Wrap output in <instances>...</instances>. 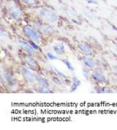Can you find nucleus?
Returning a JSON list of instances; mask_svg holds the SVG:
<instances>
[{
  "label": "nucleus",
  "mask_w": 117,
  "mask_h": 130,
  "mask_svg": "<svg viewBox=\"0 0 117 130\" xmlns=\"http://www.w3.org/2000/svg\"><path fill=\"white\" fill-rule=\"evenodd\" d=\"M33 9L36 18L42 21L43 22L50 24H54L59 21V15L54 10L48 6L42 5Z\"/></svg>",
  "instance_id": "1"
},
{
  "label": "nucleus",
  "mask_w": 117,
  "mask_h": 130,
  "mask_svg": "<svg viewBox=\"0 0 117 130\" xmlns=\"http://www.w3.org/2000/svg\"><path fill=\"white\" fill-rule=\"evenodd\" d=\"M4 7L7 17L11 20L19 21L24 17V12L22 6L17 0H6Z\"/></svg>",
  "instance_id": "2"
},
{
  "label": "nucleus",
  "mask_w": 117,
  "mask_h": 130,
  "mask_svg": "<svg viewBox=\"0 0 117 130\" xmlns=\"http://www.w3.org/2000/svg\"><path fill=\"white\" fill-rule=\"evenodd\" d=\"M23 33L24 36L29 39V41H33L37 44L41 43V37L34 27H32L29 25L24 26L23 27Z\"/></svg>",
  "instance_id": "3"
},
{
  "label": "nucleus",
  "mask_w": 117,
  "mask_h": 130,
  "mask_svg": "<svg viewBox=\"0 0 117 130\" xmlns=\"http://www.w3.org/2000/svg\"><path fill=\"white\" fill-rule=\"evenodd\" d=\"M32 24L35 27L34 28L37 32H40V34H50L53 32L54 27H52V24L43 22L42 21L37 18H35L33 20Z\"/></svg>",
  "instance_id": "4"
},
{
  "label": "nucleus",
  "mask_w": 117,
  "mask_h": 130,
  "mask_svg": "<svg viewBox=\"0 0 117 130\" xmlns=\"http://www.w3.org/2000/svg\"><path fill=\"white\" fill-rule=\"evenodd\" d=\"M91 77L98 85H104L108 82V76L105 71L100 69H95L91 72Z\"/></svg>",
  "instance_id": "5"
},
{
  "label": "nucleus",
  "mask_w": 117,
  "mask_h": 130,
  "mask_svg": "<svg viewBox=\"0 0 117 130\" xmlns=\"http://www.w3.org/2000/svg\"><path fill=\"white\" fill-rule=\"evenodd\" d=\"M20 71L21 74L24 76V78L26 79V81L29 85H34L35 81V75L33 74V72L31 71V69L27 68L24 66H20Z\"/></svg>",
  "instance_id": "6"
},
{
  "label": "nucleus",
  "mask_w": 117,
  "mask_h": 130,
  "mask_svg": "<svg viewBox=\"0 0 117 130\" xmlns=\"http://www.w3.org/2000/svg\"><path fill=\"white\" fill-rule=\"evenodd\" d=\"M24 60L28 68L32 71H37L40 69L38 62L37 61V60H35L32 55L25 54L24 56Z\"/></svg>",
  "instance_id": "7"
},
{
  "label": "nucleus",
  "mask_w": 117,
  "mask_h": 130,
  "mask_svg": "<svg viewBox=\"0 0 117 130\" xmlns=\"http://www.w3.org/2000/svg\"><path fill=\"white\" fill-rule=\"evenodd\" d=\"M22 7L27 8H36L42 6L41 0H17Z\"/></svg>",
  "instance_id": "8"
},
{
  "label": "nucleus",
  "mask_w": 117,
  "mask_h": 130,
  "mask_svg": "<svg viewBox=\"0 0 117 130\" xmlns=\"http://www.w3.org/2000/svg\"><path fill=\"white\" fill-rule=\"evenodd\" d=\"M19 45L20 47L23 51H24L26 52V54H28L29 55H35L36 50L33 48V46L31 45V43L28 41H25V40H19Z\"/></svg>",
  "instance_id": "9"
},
{
  "label": "nucleus",
  "mask_w": 117,
  "mask_h": 130,
  "mask_svg": "<svg viewBox=\"0 0 117 130\" xmlns=\"http://www.w3.org/2000/svg\"><path fill=\"white\" fill-rule=\"evenodd\" d=\"M81 58L85 67L88 68L89 69H91V70H94L97 68V64L91 57L83 55Z\"/></svg>",
  "instance_id": "10"
},
{
  "label": "nucleus",
  "mask_w": 117,
  "mask_h": 130,
  "mask_svg": "<svg viewBox=\"0 0 117 130\" xmlns=\"http://www.w3.org/2000/svg\"><path fill=\"white\" fill-rule=\"evenodd\" d=\"M78 48L80 50V52L83 55L93 57L94 56V52L91 47L89 45L85 42H81L78 44Z\"/></svg>",
  "instance_id": "11"
},
{
  "label": "nucleus",
  "mask_w": 117,
  "mask_h": 130,
  "mask_svg": "<svg viewBox=\"0 0 117 130\" xmlns=\"http://www.w3.org/2000/svg\"><path fill=\"white\" fill-rule=\"evenodd\" d=\"M2 77L5 80V82H7L10 85H15V80L14 79L13 76L11 74L10 72H9L7 70H3L2 71Z\"/></svg>",
  "instance_id": "12"
},
{
  "label": "nucleus",
  "mask_w": 117,
  "mask_h": 130,
  "mask_svg": "<svg viewBox=\"0 0 117 130\" xmlns=\"http://www.w3.org/2000/svg\"><path fill=\"white\" fill-rule=\"evenodd\" d=\"M53 50H54V53H56L57 55H63L66 52L65 46L62 42H59V43L54 44L53 46Z\"/></svg>",
  "instance_id": "13"
},
{
  "label": "nucleus",
  "mask_w": 117,
  "mask_h": 130,
  "mask_svg": "<svg viewBox=\"0 0 117 130\" xmlns=\"http://www.w3.org/2000/svg\"><path fill=\"white\" fill-rule=\"evenodd\" d=\"M95 89H96L95 92L97 93H100V94L113 93H116L117 92V90H115L114 88L108 87V86H98Z\"/></svg>",
  "instance_id": "14"
},
{
  "label": "nucleus",
  "mask_w": 117,
  "mask_h": 130,
  "mask_svg": "<svg viewBox=\"0 0 117 130\" xmlns=\"http://www.w3.org/2000/svg\"><path fill=\"white\" fill-rule=\"evenodd\" d=\"M81 80L76 76H73L72 77V84L70 85L69 92L70 93H73V92L76 91L78 90V88L81 86Z\"/></svg>",
  "instance_id": "15"
},
{
  "label": "nucleus",
  "mask_w": 117,
  "mask_h": 130,
  "mask_svg": "<svg viewBox=\"0 0 117 130\" xmlns=\"http://www.w3.org/2000/svg\"><path fill=\"white\" fill-rule=\"evenodd\" d=\"M35 81L39 85H41L43 87L51 88V84L48 79L40 75H35Z\"/></svg>",
  "instance_id": "16"
},
{
  "label": "nucleus",
  "mask_w": 117,
  "mask_h": 130,
  "mask_svg": "<svg viewBox=\"0 0 117 130\" xmlns=\"http://www.w3.org/2000/svg\"><path fill=\"white\" fill-rule=\"evenodd\" d=\"M116 57V56H115ZM108 66H110V70L112 71L113 75L115 76L117 78V57H116L115 60H111L110 62H108Z\"/></svg>",
  "instance_id": "17"
},
{
  "label": "nucleus",
  "mask_w": 117,
  "mask_h": 130,
  "mask_svg": "<svg viewBox=\"0 0 117 130\" xmlns=\"http://www.w3.org/2000/svg\"><path fill=\"white\" fill-rule=\"evenodd\" d=\"M37 91L40 93H45V94H50V93H53L54 91L52 90H51L50 88H47V87H43L41 85L37 86Z\"/></svg>",
  "instance_id": "18"
},
{
  "label": "nucleus",
  "mask_w": 117,
  "mask_h": 130,
  "mask_svg": "<svg viewBox=\"0 0 117 130\" xmlns=\"http://www.w3.org/2000/svg\"><path fill=\"white\" fill-rule=\"evenodd\" d=\"M82 71V74L83 76V77L85 78V79L86 81H90L91 77V73L89 71V69L84 66V67L82 68V71Z\"/></svg>",
  "instance_id": "19"
},
{
  "label": "nucleus",
  "mask_w": 117,
  "mask_h": 130,
  "mask_svg": "<svg viewBox=\"0 0 117 130\" xmlns=\"http://www.w3.org/2000/svg\"><path fill=\"white\" fill-rule=\"evenodd\" d=\"M53 70H54V72L55 73L56 75L59 76V77H61V78H64V79H66V78H68L67 77V76L66 74H64L62 71L61 70H59V69H58L57 68H56L54 66H53Z\"/></svg>",
  "instance_id": "20"
},
{
  "label": "nucleus",
  "mask_w": 117,
  "mask_h": 130,
  "mask_svg": "<svg viewBox=\"0 0 117 130\" xmlns=\"http://www.w3.org/2000/svg\"><path fill=\"white\" fill-rule=\"evenodd\" d=\"M60 60L66 66V67L69 69V71H75V68L73 67V66L72 65V63L70 62L69 60H67V59H60Z\"/></svg>",
  "instance_id": "21"
},
{
  "label": "nucleus",
  "mask_w": 117,
  "mask_h": 130,
  "mask_svg": "<svg viewBox=\"0 0 117 130\" xmlns=\"http://www.w3.org/2000/svg\"><path fill=\"white\" fill-rule=\"evenodd\" d=\"M51 80H52V82H54L55 85H58V86H62L64 85V82L61 79V77H59V76L56 75L54 76H53L51 78Z\"/></svg>",
  "instance_id": "22"
},
{
  "label": "nucleus",
  "mask_w": 117,
  "mask_h": 130,
  "mask_svg": "<svg viewBox=\"0 0 117 130\" xmlns=\"http://www.w3.org/2000/svg\"><path fill=\"white\" fill-rule=\"evenodd\" d=\"M110 50L112 51L113 54L117 57V44L114 41H110V45H109Z\"/></svg>",
  "instance_id": "23"
},
{
  "label": "nucleus",
  "mask_w": 117,
  "mask_h": 130,
  "mask_svg": "<svg viewBox=\"0 0 117 130\" xmlns=\"http://www.w3.org/2000/svg\"><path fill=\"white\" fill-rule=\"evenodd\" d=\"M46 57H48L49 60H60L57 56L54 55L53 53H51V52H47Z\"/></svg>",
  "instance_id": "24"
},
{
  "label": "nucleus",
  "mask_w": 117,
  "mask_h": 130,
  "mask_svg": "<svg viewBox=\"0 0 117 130\" xmlns=\"http://www.w3.org/2000/svg\"><path fill=\"white\" fill-rule=\"evenodd\" d=\"M85 2H86L89 5H98L100 2L99 0H83Z\"/></svg>",
  "instance_id": "25"
},
{
  "label": "nucleus",
  "mask_w": 117,
  "mask_h": 130,
  "mask_svg": "<svg viewBox=\"0 0 117 130\" xmlns=\"http://www.w3.org/2000/svg\"><path fill=\"white\" fill-rule=\"evenodd\" d=\"M29 42L31 43V45L33 46V48H35L36 51H40V46H38V44H37V43H36L33 42V41H29Z\"/></svg>",
  "instance_id": "26"
},
{
  "label": "nucleus",
  "mask_w": 117,
  "mask_h": 130,
  "mask_svg": "<svg viewBox=\"0 0 117 130\" xmlns=\"http://www.w3.org/2000/svg\"><path fill=\"white\" fill-rule=\"evenodd\" d=\"M113 41H114V42H115V43H116V44H117V35H116V37H115V38H114V40H113Z\"/></svg>",
  "instance_id": "27"
},
{
  "label": "nucleus",
  "mask_w": 117,
  "mask_h": 130,
  "mask_svg": "<svg viewBox=\"0 0 117 130\" xmlns=\"http://www.w3.org/2000/svg\"><path fill=\"white\" fill-rule=\"evenodd\" d=\"M116 23H117V22H116ZM116 27H117V24H116Z\"/></svg>",
  "instance_id": "28"
}]
</instances>
